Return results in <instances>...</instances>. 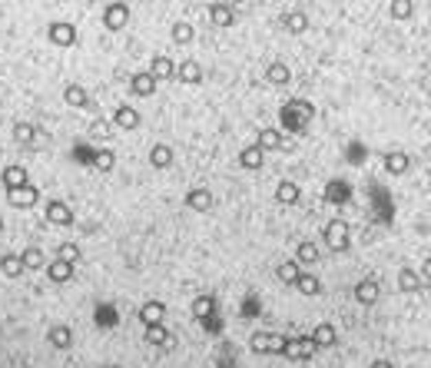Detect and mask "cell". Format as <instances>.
<instances>
[{"label": "cell", "mask_w": 431, "mask_h": 368, "mask_svg": "<svg viewBox=\"0 0 431 368\" xmlns=\"http://www.w3.org/2000/svg\"><path fill=\"white\" fill-rule=\"evenodd\" d=\"M312 120H316V107L309 100H302V96H292L279 107V129L292 133V136H305Z\"/></svg>", "instance_id": "1"}, {"label": "cell", "mask_w": 431, "mask_h": 368, "mask_svg": "<svg viewBox=\"0 0 431 368\" xmlns=\"http://www.w3.org/2000/svg\"><path fill=\"white\" fill-rule=\"evenodd\" d=\"M322 242H325V246H329V249H332V252H349V249H352V226H349V222L345 219H329L325 222V229H322Z\"/></svg>", "instance_id": "2"}, {"label": "cell", "mask_w": 431, "mask_h": 368, "mask_svg": "<svg viewBox=\"0 0 431 368\" xmlns=\"http://www.w3.org/2000/svg\"><path fill=\"white\" fill-rule=\"evenodd\" d=\"M133 10L130 3H120V0H113V3H107L103 7V14H100V23L110 30V34H120V30H126V23H130Z\"/></svg>", "instance_id": "3"}, {"label": "cell", "mask_w": 431, "mask_h": 368, "mask_svg": "<svg viewBox=\"0 0 431 368\" xmlns=\"http://www.w3.org/2000/svg\"><path fill=\"white\" fill-rule=\"evenodd\" d=\"M249 349L256 355H282L285 351V335H279V332H252Z\"/></svg>", "instance_id": "4"}, {"label": "cell", "mask_w": 431, "mask_h": 368, "mask_svg": "<svg viewBox=\"0 0 431 368\" xmlns=\"http://www.w3.org/2000/svg\"><path fill=\"white\" fill-rule=\"evenodd\" d=\"M76 27L70 20H54L50 27H47V40H50V47H60V50H70L76 47Z\"/></svg>", "instance_id": "5"}, {"label": "cell", "mask_w": 431, "mask_h": 368, "mask_svg": "<svg viewBox=\"0 0 431 368\" xmlns=\"http://www.w3.org/2000/svg\"><path fill=\"white\" fill-rule=\"evenodd\" d=\"M282 355L292 358V362H309V358H316V345H312L309 335H292V338H285V351Z\"/></svg>", "instance_id": "6"}, {"label": "cell", "mask_w": 431, "mask_h": 368, "mask_svg": "<svg viewBox=\"0 0 431 368\" xmlns=\"http://www.w3.org/2000/svg\"><path fill=\"white\" fill-rule=\"evenodd\" d=\"M256 147L263 149V153H289V143H285V133L279 127H263L256 133Z\"/></svg>", "instance_id": "7"}, {"label": "cell", "mask_w": 431, "mask_h": 368, "mask_svg": "<svg viewBox=\"0 0 431 368\" xmlns=\"http://www.w3.org/2000/svg\"><path fill=\"white\" fill-rule=\"evenodd\" d=\"M43 219L50 222V226H60V229H67V226H74L76 213L70 203H63V199H50L47 203V213H43Z\"/></svg>", "instance_id": "8"}, {"label": "cell", "mask_w": 431, "mask_h": 368, "mask_svg": "<svg viewBox=\"0 0 431 368\" xmlns=\"http://www.w3.org/2000/svg\"><path fill=\"white\" fill-rule=\"evenodd\" d=\"M74 342H76V335L70 325H63V322H56V325H50L47 329V345L56 351H70L74 349Z\"/></svg>", "instance_id": "9"}, {"label": "cell", "mask_w": 431, "mask_h": 368, "mask_svg": "<svg viewBox=\"0 0 431 368\" xmlns=\"http://www.w3.org/2000/svg\"><path fill=\"white\" fill-rule=\"evenodd\" d=\"M176 80L186 83V87H199V83L206 80V70H203L199 60H179V63H176Z\"/></svg>", "instance_id": "10"}, {"label": "cell", "mask_w": 431, "mask_h": 368, "mask_svg": "<svg viewBox=\"0 0 431 368\" xmlns=\"http://www.w3.org/2000/svg\"><path fill=\"white\" fill-rule=\"evenodd\" d=\"M146 74L156 80V83H166V80H176V60L166 54H156L146 67Z\"/></svg>", "instance_id": "11"}, {"label": "cell", "mask_w": 431, "mask_h": 368, "mask_svg": "<svg viewBox=\"0 0 431 368\" xmlns=\"http://www.w3.org/2000/svg\"><path fill=\"white\" fill-rule=\"evenodd\" d=\"M0 183H3V193H14V189H20V186L30 183V173H27V166L10 163V166H3V173H0Z\"/></svg>", "instance_id": "12"}, {"label": "cell", "mask_w": 431, "mask_h": 368, "mask_svg": "<svg viewBox=\"0 0 431 368\" xmlns=\"http://www.w3.org/2000/svg\"><path fill=\"white\" fill-rule=\"evenodd\" d=\"M309 338H312V345H316V351L335 349V342H338V329L332 325V322H319L316 329L309 332Z\"/></svg>", "instance_id": "13"}, {"label": "cell", "mask_w": 431, "mask_h": 368, "mask_svg": "<svg viewBox=\"0 0 431 368\" xmlns=\"http://www.w3.org/2000/svg\"><path fill=\"white\" fill-rule=\"evenodd\" d=\"M113 129H140V123H143V116H140V110L136 107H130V103H123V107H116L113 110Z\"/></svg>", "instance_id": "14"}, {"label": "cell", "mask_w": 431, "mask_h": 368, "mask_svg": "<svg viewBox=\"0 0 431 368\" xmlns=\"http://www.w3.org/2000/svg\"><path fill=\"white\" fill-rule=\"evenodd\" d=\"M7 203L14 206V209H34V206L40 203V189L34 183L20 186V189H14V193H7Z\"/></svg>", "instance_id": "15"}, {"label": "cell", "mask_w": 431, "mask_h": 368, "mask_svg": "<svg viewBox=\"0 0 431 368\" xmlns=\"http://www.w3.org/2000/svg\"><path fill=\"white\" fill-rule=\"evenodd\" d=\"M352 295H355L358 305H375L378 299H382V285H378L375 279H362V282H355V289H352Z\"/></svg>", "instance_id": "16"}, {"label": "cell", "mask_w": 431, "mask_h": 368, "mask_svg": "<svg viewBox=\"0 0 431 368\" xmlns=\"http://www.w3.org/2000/svg\"><path fill=\"white\" fill-rule=\"evenodd\" d=\"M163 318H166V302L163 299H150V302H143L140 305V322L150 329V325H163Z\"/></svg>", "instance_id": "17"}, {"label": "cell", "mask_w": 431, "mask_h": 368, "mask_svg": "<svg viewBox=\"0 0 431 368\" xmlns=\"http://www.w3.org/2000/svg\"><path fill=\"white\" fill-rule=\"evenodd\" d=\"M43 272H47V279L54 282V285H67L70 279H74V266L70 262H63V259H47V266H43Z\"/></svg>", "instance_id": "18"}, {"label": "cell", "mask_w": 431, "mask_h": 368, "mask_svg": "<svg viewBox=\"0 0 431 368\" xmlns=\"http://www.w3.org/2000/svg\"><path fill=\"white\" fill-rule=\"evenodd\" d=\"M282 27H285V34H292V37H302L309 27H312V20L305 10H285L282 14Z\"/></svg>", "instance_id": "19"}, {"label": "cell", "mask_w": 431, "mask_h": 368, "mask_svg": "<svg viewBox=\"0 0 431 368\" xmlns=\"http://www.w3.org/2000/svg\"><path fill=\"white\" fill-rule=\"evenodd\" d=\"M212 203H216V196L209 193L206 186H192V189L186 193V206L192 209V213H209Z\"/></svg>", "instance_id": "20"}, {"label": "cell", "mask_w": 431, "mask_h": 368, "mask_svg": "<svg viewBox=\"0 0 431 368\" xmlns=\"http://www.w3.org/2000/svg\"><path fill=\"white\" fill-rule=\"evenodd\" d=\"M265 83H269V87H289V83H292V67L282 63V60L269 63V67H265Z\"/></svg>", "instance_id": "21"}, {"label": "cell", "mask_w": 431, "mask_h": 368, "mask_svg": "<svg viewBox=\"0 0 431 368\" xmlns=\"http://www.w3.org/2000/svg\"><path fill=\"white\" fill-rule=\"evenodd\" d=\"M408 169H412V156H408V153H401V149L385 153V173H388V176H405Z\"/></svg>", "instance_id": "22"}, {"label": "cell", "mask_w": 431, "mask_h": 368, "mask_svg": "<svg viewBox=\"0 0 431 368\" xmlns=\"http://www.w3.org/2000/svg\"><path fill=\"white\" fill-rule=\"evenodd\" d=\"M206 17L212 27H232L236 23V7H229V3H209Z\"/></svg>", "instance_id": "23"}, {"label": "cell", "mask_w": 431, "mask_h": 368, "mask_svg": "<svg viewBox=\"0 0 431 368\" xmlns=\"http://www.w3.org/2000/svg\"><path fill=\"white\" fill-rule=\"evenodd\" d=\"M156 80H153L146 70H140V74H133L130 76V90H133V96H140V100H150L153 93H156Z\"/></svg>", "instance_id": "24"}, {"label": "cell", "mask_w": 431, "mask_h": 368, "mask_svg": "<svg viewBox=\"0 0 431 368\" xmlns=\"http://www.w3.org/2000/svg\"><path fill=\"white\" fill-rule=\"evenodd\" d=\"M296 266H316V262H319L322 259V249H319V242H312V239H302L299 246H296Z\"/></svg>", "instance_id": "25"}, {"label": "cell", "mask_w": 431, "mask_h": 368, "mask_svg": "<svg viewBox=\"0 0 431 368\" xmlns=\"http://www.w3.org/2000/svg\"><path fill=\"white\" fill-rule=\"evenodd\" d=\"M17 256H20V262H23L27 272H40V269L47 266V252H43L40 246H27V249H20Z\"/></svg>", "instance_id": "26"}, {"label": "cell", "mask_w": 431, "mask_h": 368, "mask_svg": "<svg viewBox=\"0 0 431 368\" xmlns=\"http://www.w3.org/2000/svg\"><path fill=\"white\" fill-rule=\"evenodd\" d=\"M299 199H302L299 183H292V180H279L276 183V203L279 206H296Z\"/></svg>", "instance_id": "27"}, {"label": "cell", "mask_w": 431, "mask_h": 368, "mask_svg": "<svg viewBox=\"0 0 431 368\" xmlns=\"http://www.w3.org/2000/svg\"><path fill=\"white\" fill-rule=\"evenodd\" d=\"M63 103L74 107V110H87V107H90V93L83 90L80 83H67V87H63Z\"/></svg>", "instance_id": "28"}, {"label": "cell", "mask_w": 431, "mask_h": 368, "mask_svg": "<svg viewBox=\"0 0 431 368\" xmlns=\"http://www.w3.org/2000/svg\"><path fill=\"white\" fill-rule=\"evenodd\" d=\"M398 289L408 295L421 292V289H425V276H418V269H408V266H405V269L398 272Z\"/></svg>", "instance_id": "29"}, {"label": "cell", "mask_w": 431, "mask_h": 368, "mask_svg": "<svg viewBox=\"0 0 431 368\" xmlns=\"http://www.w3.org/2000/svg\"><path fill=\"white\" fill-rule=\"evenodd\" d=\"M169 40H173L176 47H189V43L196 40V30H192V23H189V20H176V23L169 27Z\"/></svg>", "instance_id": "30"}, {"label": "cell", "mask_w": 431, "mask_h": 368, "mask_svg": "<svg viewBox=\"0 0 431 368\" xmlns=\"http://www.w3.org/2000/svg\"><path fill=\"white\" fill-rule=\"evenodd\" d=\"M143 338H146V345H153V349H163V351L173 349V335H169L166 325H150Z\"/></svg>", "instance_id": "31"}, {"label": "cell", "mask_w": 431, "mask_h": 368, "mask_svg": "<svg viewBox=\"0 0 431 368\" xmlns=\"http://www.w3.org/2000/svg\"><path fill=\"white\" fill-rule=\"evenodd\" d=\"M263 163H265V153L256 147V143L239 149V166H243V169H252V173H256V169H263Z\"/></svg>", "instance_id": "32"}, {"label": "cell", "mask_w": 431, "mask_h": 368, "mask_svg": "<svg viewBox=\"0 0 431 368\" xmlns=\"http://www.w3.org/2000/svg\"><path fill=\"white\" fill-rule=\"evenodd\" d=\"M173 160H176V156H173V147H169V143H156V147L150 149V166L153 169H169Z\"/></svg>", "instance_id": "33"}, {"label": "cell", "mask_w": 431, "mask_h": 368, "mask_svg": "<svg viewBox=\"0 0 431 368\" xmlns=\"http://www.w3.org/2000/svg\"><path fill=\"white\" fill-rule=\"evenodd\" d=\"M296 292L305 295V299H316V295H322L319 276H312V272H302V276L296 279Z\"/></svg>", "instance_id": "34"}, {"label": "cell", "mask_w": 431, "mask_h": 368, "mask_svg": "<svg viewBox=\"0 0 431 368\" xmlns=\"http://www.w3.org/2000/svg\"><path fill=\"white\" fill-rule=\"evenodd\" d=\"M189 309H192V315H196L199 322H206L209 315H216V295H196Z\"/></svg>", "instance_id": "35"}, {"label": "cell", "mask_w": 431, "mask_h": 368, "mask_svg": "<svg viewBox=\"0 0 431 368\" xmlns=\"http://www.w3.org/2000/svg\"><path fill=\"white\" fill-rule=\"evenodd\" d=\"M0 272L7 279H20L27 269H23V262H20L17 252H3V256H0Z\"/></svg>", "instance_id": "36"}, {"label": "cell", "mask_w": 431, "mask_h": 368, "mask_svg": "<svg viewBox=\"0 0 431 368\" xmlns=\"http://www.w3.org/2000/svg\"><path fill=\"white\" fill-rule=\"evenodd\" d=\"M302 276V269L296 266V259H282L279 266H276V279L285 282V285H296V279Z\"/></svg>", "instance_id": "37"}, {"label": "cell", "mask_w": 431, "mask_h": 368, "mask_svg": "<svg viewBox=\"0 0 431 368\" xmlns=\"http://www.w3.org/2000/svg\"><path fill=\"white\" fill-rule=\"evenodd\" d=\"M14 143H20V147L37 143V127L34 123H14Z\"/></svg>", "instance_id": "38"}, {"label": "cell", "mask_w": 431, "mask_h": 368, "mask_svg": "<svg viewBox=\"0 0 431 368\" xmlns=\"http://www.w3.org/2000/svg\"><path fill=\"white\" fill-rule=\"evenodd\" d=\"M56 259H63V262L76 266V262L83 259V249H80L76 242H60V246H56Z\"/></svg>", "instance_id": "39"}, {"label": "cell", "mask_w": 431, "mask_h": 368, "mask_svg": "<svg viewBox=\"0 0 431 368\" xmlns=\"http://www.w3.org/2000/svg\"><path fill=\"white\" fill-rule=\"evenodd\" d=\"M93 166L100 169V173H113V166H116V153L113 149H96V156H93Z\"/></svg>", "instance_id": "40"}, {"label": "cell", "mask_w": 431, "mask_h": 368, "mask_svg": "<svg viewBox=\"0 0 431 368\" xmlns=\"http://www.w3.org/2000/svg\"><path fill=\"white\" fill-rule=\"evenodd\" d=\"M325 199H329V203H335V206H342L345 199H349V186L335 183V180H332V183L325 186Z\"/></svg>", "instance_id": "41"}, {"label": "cell", "mask_w": 431, "mask_h": 368, "mask_svg": "<svg viewBox=\"0 0 431 368\" xmlns=\"http://www.w3.org/2000/svg\"><path fill=\"white\" fill-rule=\"evenodd\" d=\"M110 136H113V123L100 116L93 127H90V140H110Z\"/></svg>", "instance_id": "42"}, {"label": "cell", "mask_w": 431, "mask_h": 368, "mask_svg": "<svg viewBox=\"0 0 431 368\" xmlns=\"http://www.w3.org/2000/svg\"><path fill=\"white\" fill-rule=\"evenodd\" d=\"M388 10H392V17L408 20V17H412V10H415V3H408V0H398V3H392Z\"/></svg>", "instance_id": "43"}, {"label": "cell", "mask_w": 431, "mask_h": 368, "mask_svg": "<svg viewBox=\"0 0 431 368\" xmlns=\"http://www.w3.org/2000/svg\"><path fill=\"white\" fill-rule=\"evenodd\" d=\"M368 368H395V365H392V362H388V358H375V362H372V365H368Z\"/></svg>", "instance_id": "44"}, {"label": "cell", "mask_w": 431, "mask_h": 368, "mask_svg": "<svg viewBox=\"0 0 431 368\" xmlns=\"http://www.w3.org/2000/svg\"><path fill=\"white\" fill-rule=\"evenodd\" d=\"M3 229H7V222H3V216H0V232H3Z\"/></svg>", "instance_id": "45"}]
</instances>
